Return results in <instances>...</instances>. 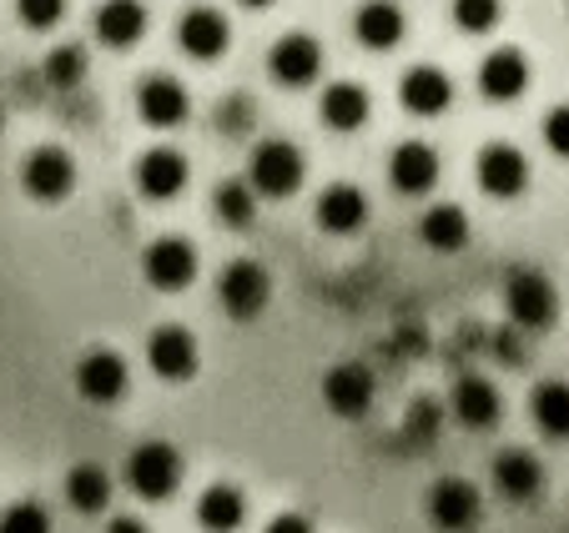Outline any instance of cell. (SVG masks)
Wrapping results in <instances>:
<instances>
[{
  "label": "cell",
  "mask_w": 569,
  "mask_h": 533,
  "mask_svg": "<svg viewBox=\"0 0 569 533\" xmlns=\"http://www.w3.org/2000/svg\"><path fill=\"white\" fill-rule=\"evenodd\" d=\"M272 298V278L268 266L252 262V257H237V262L222 266V278H217V302H222L227 318L237 322H252Z\"/></svg>",
  "instance_id": "1"
},
{
  "label": "cell",
  "mask_w": 569,
  "mask_h": 533,
  "mask_svg": "<svg viewBox=\"0 0 569 533\" xmlns=\"http://www.w3.org/2000/svg\"><path fill=\"white\" fill-rule=\"evenodd\" d=\"M127 483L147 503H167L182 489V453H177L172 443H141L127 459Z\"/></svg>",
  "instance_id": "2"
},
{
  "label": "cell",
  "mask_w": 569,
  "mask_h": 533,
  "mask_svg": "<svg viewBox=\"0 0 569 533\" xmlns=\"http://www.w3.org/2000/svg\"><path fill=\"white\" fill-rule=\"evenodd\" d=\"M505 308H509V322L525 332H545L555 322V288H549L545 272L535 266H515L505 282Z\"/></svg>",
  "instance_id": "3"
},
{
  "label": "cell",
  "mask_w": 569,
  "mask_h": 533,
  "mask_svg": "<svg viewBox=\"0 0 569 533\" xmlns=\"http://www.w3.org/2000/svg\"><path fill=\"white\" fill-rule=\"evenodd\" d=\"M147 363L161 383H192L197 363H202V348H197V338L187 328L161 322V328H151V338H147Z\"/></svg>",
  "instance_id": "4"
},
{
  "label": "cell",
  "mask_w": 569,
  "mask_h": 533,
  "mask_svg": "<svg viewBox=\"0 0 569 533\" xmlns=\"http://www.w3.org/2000/svg\"><path fill=\"white\" fill-rule=\"evenodd\" d=\"M429 523L439 533H473L483 519V499L469 479H439L429 489V503H423Z\"/></svg>",
  "instance_id": "5"
},
{
  "label": "cell",
  "mask_w": 569,
  "mask_h": 533,
  "mask_svg": "<svg viewBox=\"0 0 569 533\" xmlns=\"http://www.w3.org/2000/svg\"><path fill=\"white\" fill-rule=\"evenodd\" d=\"M127 388H131V373L117 348L81 352V363H76V393L87 398V403L107 408V403H117V398H127Z\"/></svg>",
  "instance_id": "6"
},
{
  "label": "cell",
  "mask_w": 569,
  "mask_h": 533,
  "mask_svg": "<svg viewBox=\"0 0 569 533\" xmlns=\"http://www.w3.org/2000/svg\"><path fill=\"white\" fill-rule=\"evenodd\" d=\"M141 278L157 292H182L197 278V252L187 237H157V242L141 252Z\"/></svg>",
  "instance_id": "7"
},
{
  "label": "cell",
  "mask_w": 569,
  "mask_h": 533,
  "mask_svg": "<svg viewBox=\"0 0 569 533\" xmlns=\"http://www.w3.org/2000/svg\"><path fill=\"white\" fill-rule=\"evenodd\" d=\"M302 187V151L292 141L272 137L252 151V192L262 197H292Z\"/></svg>",
  "instance_id": "8"
},
{
  "label": "cell",
  "mask_w": 569,
  "mask_h": 533,
  "mask_svg": "<svg viewBox=\"0 0 569 533\" xmlns=\"http://www.w3.org/2000/svg\"><path fill=\"white\" fill-rule=\"evenodd\" d=\"M473 177H479V187L489 197L509 202V197H519L529 187V157L519 147H509V141H489L473 157Z\"/></svg>",
  "instance_id": "9"
},
{
  "label": "cell",
  "mask_w": 569,
  "mask_h": 533,
  "mask_svg": "<svg viewBox=\"0 0 569 533\" xmlns=\"http://www.w3.org/2000/svg\"><path fill=\"white\" fill-rule=\"evenodd\" d=\"M187 111H192V101H187V86L177 81V76H167V71L141 76V86H137V117L147 121V127L172 131V127H182V121H187Z\"/></svg>",
  "instance_id": "10"
},
{
  "label": "cell",
  "mask_w": 569,
  "mask_h": 533,
  "mask_svg": "<svg viewBox=\"0 0 569 533\" xmlns=\"http://www.w3.org/2000/svg\"><path fill=\"white\" fill-rule=\"evenodd\" d=\"M21 187L36 197V202H61L76 187V161L66 147H36L21 167Z\"/></svg>",
  "instance_id": "11"
},
{
  "label": "cell",
  "mask_w": 569,
  "mask_h": 533,
  "mask_svg": "<svg viewBox=\"0 0 569 533\" xmlns=\"http://www.w3.org/2000/svg\"><path fill=\"white\" fill-rule=\"evenodd\" d=\"M373 373L363 363H333L328 378H322V403L333 418H363L373 408Z\"/></svg>",
  "instance_id": "12"
},
{
  "label": "cell",
  "mask_w": 569,
  "mask_h": 533,
  "mask_svg": "<svg viewBox=\"0 0 569 533\" xmlns=\"http://www.w3.org/2000/svg\"><path fill=\"white\" fill-rule=\"evenodd\" d=\"M268 71H272V81H278V86H292V91H298V86H308V81H318V71H322L318 41H312V36H302V31L282 36V41H272Z\"/></svg>",
  "instance_id": "13"
},
{
  "label": "cell",
  "mask_w": 569,
  "mask_h": 533,
  "mask_svg": "<svg viewBox=\"0 0 569 533\" xmlns=\"http://www.w3.org/2000/svg\"><path fill=\"white\" fill-rule=\"evenodd\" d=\"M187 187V157L177 147H151L137 161V192L151 202H172Z\"/></svg>",
  "instance_id": "14"
},
{
  "label": "cell",
  "mask_w": 569,
  "mask_h": 533,
  "mask_svg": "<svg viewBox=\"0 0 569 533\" xmlns=\"http://www.w3.org/2000/svg\"><path fill=\"white\" fill-rule=\"evenodd\" d=\"M177 41H182V51L192 56V61H217V56L227 51V41H232V26H227V16L212 11V6H192V11L177 21Z\"/></svg>",
  "instance_id": "15"
},
{
  "label": "cell",
  "mask_w": 569,
  "mask_h": 533,
  "mask_svg": "<svg viewBox=\"0 0 569 533\" xmlns=\"http://www.w3.org/2000/svg\"><path fill=\"white\" fill-rule=\"evenodd\" d=\"M449 408H453V418H459L463 428H495L499 413H505V398H499V388L489 383L483 373H463L459 383H453Z\"/></svg>",
  "instance_id": "16"
},
{
  "label": "cell",
  "mask_w": 569,
  "mask_h": 533,
  "mask_svg": "<svg viewBox=\"0 0 569 533\" xmlns=\"http://www.w3.org/2000/svg\"><path fill=\"white\" fill-rule=\"evenodd\" d=\"M388 182H393L398 192L423 197L439 182V151H433L429 141H403V147H393V157H388Z\"/></svg>",
  "instance_id": "17"
},
{
  "label": "cell",
  "mask_w": 569,
  "mask_h": 533,
  "mask_svg": "<svg viewBox=\"0 0 569 533\" xmlns=\"http://www.w3.org/2000/svg\"><path fill=\"white\" fill-rule=\"evenodd\" d=\"M525 86H529V61L515 46H499V51H489L479 61V91L489 101H515L525 97Z\"/></svg>",
  "instance_id": "18"
},
{
  "label": "cell",
  "mask_w": 569,
  "mask_h": 533,
  "mask_svg": "<svg viewBox=\"0 0 569 533\" xmlns=\"http://www.w3.org/2000/svg\"><path fill=\"white\" fill-rule=\"evenodd\" d=\"M398 101H403L413 117H439V111H449V101H453L449 71H439V66H413V71H403Z\"/></svg>",
  "instance_id": "19"
},
{
  "label": "cell",
  "mask_w": 569,
  "mask_h": 533,
  "mask_svg": "<svg viewBox=\"0 0 569 533\" xmlns=\"http://www.w3.org/2000/svg\"><path fill=\"white\" fill-rule=\"evenodd\" d=\"M495 489L505 493L509 503L539 499V489H545V463H539L529 449H505L495 459Z\"/></svg>",
  "instance_id": "20"
},
{
  "label": "cell",
  "mask_w": 569,
  "mask_h": 533,
  "mask_svg": "<svg viewBox=\"0 0 569 533\" xmlns=\"http://www.w3.org/2000/svg\"><path fill=\"white\" fill-rule=\"evenodd\" d=\"M368 222V197L363 187L353 182H333V187H322L318 192V227L322 232H358V227Z\"/></svg>",
  "instance_id": "21"
},
{
  "label": "cell",
  "mask_w": 569,
  "mask_h": 533,
  "mask_svg": "<svg viewBox=\"0 0 569 533\" xmlns=\"http://www.w3.org/2000/svg\"><path fill=\"white\" fill-rule=\"evenodd\" d=\"M147 36V6L141 0H101L97 11V41L111 51H131Z\"/></svg>",
  "instance_id": "22"
},
{
  "label": "cell",
  "mask_w": 569,
  "mask_h": 533,
  "mask_svg": "<svg viewBox=\"0 0 569 533\" xmlns=\"http://www.w3.org/2000/svg\"><path fill=\"white\" fill-rule=\"evenodd\" d=\"M353 36L368 51H393L403 41V11H398L393 0H363L353 16Z\"/></svg>",
  "instance_id": "23"
},
{
  "label": "cell",
  "mask_w": 569,
  "mask_h": 533,
  "mask_svg": "<svg viewBox=\"0 0 569 533\" xmlns=\"http://www.w3.org/2000/svg\"><path fill=\"white\" fill-rule=\"evenodd\" d=\"M242 519H248L242 489H232V483H207L202 499H197V523H202L207 533H237Z\"/></svg>",
  "instance_id": "24"
},
{
  "label": "cell",
  "mask_w": 569,
  "mask_h": 533,
  "mask_svg": "<svg viewBox=\"0 0 569 533\" xmlns=\"http://www.w3.org/2000/svg\"><path fill=\"white\" fill-rule=\"evenodd\" d=\"M368 111H373V101H368V91L353 81H333L318 101V117L333 131H358L368 121Z\"/></svg>",
  "instance_id": "25"
},
{
  "label": "cell",
  "mask_w": 569,
  "mask_h": 533,
  "mask_svg": "<svg viewBox=\"0 0 569 533\" xmlns=\"http://www.w3.org/2000/svg\"><path fill=\"white\" fill-rule=\"evenodd\" d=\"M419 237L433 247V252H459V247L469 242V217H463V207H453V202H433L419 222Z\"/></svg>",
  "instance_id": "26"
},
{
  "label": "cell",
  "mask_w": 569,
  "mask_h": 533,
  "mask_svg": "<svg viewBox=\"0 0 569 533\" xmlns=\"http://www.w3.org/2000/svg\"><path fill=\"white\" fill-rule=\"evenodd\" d=\"M66 503L76 513H101L111 503V473L101 463H76L66 473Z\"/></svg>",
  "instance_id": "27"
},
{
  "label": "cell",
  "mask_w": 569,
  "mask_h": 533,
  "mask_svg": "<svg viewBox=\"0 0 569 533\" xmlns=\"http://www.w3.org/2000/svg\"><path fill=\"white\" fill-rule=\"evenodd\" d=\"M529 413H535L539 433L545 438H569V383L565 378H549L529 393Z\"/></svg>",
  "instance_id": "28"
},
{
  "label": "cell",
  "mask_w": 569,
  "mask_h": 533,
  "mask_svg": "<svg viewBox=\"0 0 569 533\" xmlns=\"http://www.w3.org/2000/svg\"><path fill=\"white\" fill-rule=\"evenodd\" d=\"M212 207H217V222L222 227H252V217H258V192H252V182H222Z\"/></svg>",
  "instance_id": "29"
},
{
  "label": "cell",
  "mask_w": 569,
  "mask_h": 533,
  "mask_svg": "<svg viewBox=\"0 0 569 533\" xmlns=\"http://www.w3.org/2000/svg\"><path fill=\"white\" fill-rule=\"evenodd\" d=\"M41 76L56 86V91H71V86L87 76V51H81V46H56V51L46 56Z\"/></svg>",
  "instance_id": "30"
},
{
  "label": "cell",
  "mask_w": 569,
  "mask_h": 533,
  "mask_svg": "<svg viewBox=\"0 0 569 533\" xmlns=\"http://www.w3.org/2000/svg\"><path fill=\"white\" fill-rule=\"evenodd\" d=\"M0 533H51V513L36 499H21L0 513Z\"/></svg>",
  "instance_id": "31"
},
{
  "label": "cell",
  "mask_w": 569,
  "mask_h": 533,
  "mask_svg": "<svg viewBox=\"0 0 569 533\" xmlns=\"http://www.w3.org/2000/svg\"><path fill=\"white\" fill-rule=\"evenodd\" d=\"M453 26L469 36H483L499 26V0H453Z\"/></svg>",
  "instance_id": "32"
},
{
  "label": "cell",
  "mask_w": 569,
  "mask_h": 533,
  "mask_svg": "<svg viewBox=\"0 0 569 533\" xmlns=\"http://www.w3.org/2000/svg\"><path fill=\"white\" fill-rule=\"evenodd\" d=\"M16 16H21L31 31H51L66 16V0H16Z\"/></svg>",
  "instance_id": "33"
},
{
  "label": "cell",
  "mask_w": 569,
  "mask_h": 533,
  "mask_svg": "<svg viewBox=\"0 0 569 533\" xmlns=\"http://www.w3.org/2000/svg\"><path fill=\"white\" fill-rule=\"evenodd\" d=\"M545 147L569 161V107H555L545 117Z\"/></svg>",
  "instance_id": "34"
},
{
  "label": "cell",
  "mask_w": 569,
  "mask_h": 533,
  "mask_svg": "<svg viewBox=\"0 0 569 533\" xmlns=\"http://www.w3.org/2000/svg\"><path fill=\"white\" fill-rule=\"evenodd\" d=\"M217 117H222V131H232V137H237V131H248V127H252V101L232 97L222 111H217Z\"/></svg>",
  "instance_id": "35"
},
{
  "label": "cell",
  "mask_w": 569,
  "mask_h": 533,
  "mask_svg": "<svg viewBox=\"0 0 569 533\" xmlns=\"http://www.w3.org/2000/svg\"><path fill=\"white\" fill-rule=\"evenodd\" d=\"M262 533H312V519L308 513H298V509H282V513H272Z\"/></svg>",
  "instance_id": "36"
},
{
  "label": "cell",
  "mask_w": 569,
  "mask_h": 533,
  "mask_svg": "<svg viewBox=\"0 0 569 533\" xmlns=\"http://www.w3.org/2000/svg\"><path fill=\"white\" fill-rule=\"evenodd\" d=\"M107 533H147V523L131 519V513H121V519H111V523H107Z\"/></svg>",
  "instance_id": "37"
},
{
  "label": "cell",
  "mask_w": 569,
  "mask_h": 533,
  "mask_svg": "<svg viewBox=\"0 0 569 533\" xmlns=\"http://www.w3.org/2000/svg\"><path fill=\"white\" fill-rule=\"evenodd\" d=\"M242 6H252V11H262V6H272V0H242Z\"/></svg>",
  "instance_id": "38"
}]
</instances>
